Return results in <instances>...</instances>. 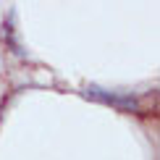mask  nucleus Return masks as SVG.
<instances>
[{
  "instance_id": "f257e3e1",
  "label": "nucleus",
  "mask_w": 160,
  "mask_h": 160,
  "mask_svg": "<svg viewBox=\"0 0 160 160\" xmlns=\"http://www.w3.org/2000/svg\"><path fill=\"white\" fill-rule=\"evenodd\" d=\"M87 95L95 97V100H102V102H108V105H116V108H121V110H137V108H139L134 97H129V95H126V97H121V95H110V92L97 89V87H89V89H87Z\"/></svg>"
}]
</instances>
